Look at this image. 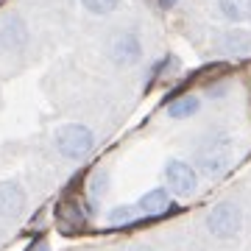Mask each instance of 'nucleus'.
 Instances as JSON below:
<instances>
[{"label": "nucleus", "instance_id": "f8f14e48", "mask_svg": "<svg viewBox=\"0 0 251 251\" xmlns=\"http://www.w3.org/2000/svg\"><path fill=\"white\" fill-rule=\"evenodd\" d=\"M137 204L131 206V204H117V206H112L106 212V221H109V226H128V224H134L137 221Z\"/></svg>", "mask_w": 251, "mask_h": 251}, {"label": "nucleus", "instance_id": "423d86ee", "mask_svg": "<svg viewBox=\"0 0 251 251\" xmlns=\"http://www.w3.org/2000/svg\"><path fill=\"white\" fill-rule=\"evenodd\" d=\"M28 45V25L17 14L0 20V50L3 53H17Z\"/></svg>", "mask_w": 251, "mask_h": 251}, {"label": "nucleus", "instance_id": "39448f33", "mask_svg": "<svg viewBox=\"0 0 251 251\" xmlns=\"http://www.w3.org/2000/svg\"><path fill=\"white\" fill-rule=\"evenodd\" d=\"M109 59L120 67H128V64H137L143 59V42L140 36L131 34V31H123L117 34L112 42H109Z\"/></svg>", "mask_w": 251, "mask_h": 251}, {"label": "nucleus", "instance_id": "7ed1b4c3", "mask_svg": "<svg viewBox=\"0 0 251 251\" xmlns=\"http://www.w3.org/2000/svg\"><path fill=\"white\" fill-rule=\"evenodd\" d=\"M196 162H198V171L206 173V176H221L229 168V137L218 134L204 140V145L196 151Z\"/></svg>", "mask_w": 251, "mask_h": 251}, {"label": "nucleus", "instance_id": "9d476101", "mask_svg": "<svg viewBox=\"0 0 251 251\" xmlns=\"http://www.w3.org/2000/svg\"><path fill=\"white\" fill-rule=\"evenodd\" d=\"M218 11L229 23H246L251 20V0H218Z\"/></svg>", "mask_w": 251, "mask_h": 251}, {"label": "nucleus", "instance_id": "6e6552de", "mask_svg": "<svg viewBox=\"0 0 251 251\" xmlns=\"http://www.w3.org/2000/svg\"><path fill=\"white\" fill-rule=\"evenodd\" d=\"M168 206H171V190H165V187L148 190V193H143L140 201H137V209H140L143 215H148V218L165 215V212H168Z\"/></svg>", "mask_w": 251, "mask_h": 251}, {"label": "nucleus", "instance_id": "2eb2a0df", "mask_svg": "<svg viewBox=\"0 0 251 251\" xmlns=\"http://www.w3.org/2000/svg\"><path fill=\"white\" fill-rule=\"evenodd\" d=\"M156 3H159L162 9H173L176 6V0H156Z\"/></svg>", "mask_w": 251, "mask_h": 251}, {"label": "nucleus", "instance_id": "20e7f679", "mask_svg": "<svg viewBox=\"0 0 251 251\" xmlns=\"http://www.w3.org/2000/svg\"><path fill=\"white\" fill-rule=\"evenodd\" d=\"M165 181H168V190H171L173 196L187 198L198 187V173L184 159H168L165 162Z\"/></svg>", "mask_w": 251, "mask_h": 251}, {"label": "nucleus", "instance_id": "1a4fd4ad", "mask_svg": "<svg viewBox=\"0 0 251 251\" xmlns=\"http://www.w3.org/2000/svg\"><path fill=\"white\" fill-rule=\"evenodd\" d=\"M218 50L226 53V56L251 53V34L249 31H240V28L226 31V34H221V39H218Z\"/></svg>", "mask_w": 251, "mask_h": 251}, {"label": "nucleus", "instance_id": "f257e3e1", "mask_svg": "<svg viewBox=\"0 0 251 251\" xmlns=\"http://www.w3.org/2000/svg\"><path fill=\"white\" fill-rule=\"evenodd\" d=\"M95 148V134L84 123H64L56 131V151L64 159H84Z\"/></svg>", "mask_w": 251, "mask_h": 251}, {"label": "nucleus", "instance_id": "4468645a", "mask_svg": "<svg viewBox=\"0 0 251 251\" xmlns=\"http://www.w3.org/2000/svg\"><path fill=\"white\" fill-rule=\"evenodd\" d=\"M103 193H106V176H103V173H95L92 181H90V196L92 198H100Z\"/></svg>", "mask_w": 251, "mask_h": 251}, {"label": "nucleus", "instance_id": "ddd939ff", "mask_svg": "<svg viewBox=\"0 0 251 251\" xmlns=\"http://www.w3.org/2000/svg\"><path fill=\"white\" fill-rule=\"evenodd\" d=\"M81 6L90 11V14L103 17V14H112V11L120 6V0H81Z\"/></svg>", "mask_w": 251, "mask_h": 251}, {"label": "nucleus", "instance_id": "0eeeda50", "mask_svg": "<svg viewBox=\"0 0 251 251\" xmlns=\"http://www.w3.org/2000/svg\"><path fill=\"white\" fill-rule=\"evenodd\" d=\"M25 204H28V196L23 184L14 179H6L0 181V215L3 218H20L25 212Z\"/></svg>", "mask_w": 251, "mask_h": 251}, {"label": "nucleus", "instance_id": "9b49d317", "mask_svg": "<svg viewBox=\"0 0 251 251\" xmlns=\"http://www.w3.org/2000/svg\"><path fill=\"white\" fill-rule=\"evenodd\" d=\"M198 109H201L198 95H179L176 100L168 103V115H171L173 120H187V117L198 115Z\"/></svg>", "mask_w": 251, "mask_h": 251}, {"label": "nucleus", "instance_id": "f03ea898", "mask_svg": "<svg viewBox=\"0 0 251 251\" xmlns=\"http://www.w3.org/2000/svg\"><path fill=\"white\" fill-rule=\"evenodd\" d=\"M206 229H209L212 237H221V240H232V237H237V232L243 229L240 206L232 204V201H221V204H215L209 212H206Z\"/></svg>", "mask_w": 251, "mask_h": 251}]
</instances>
